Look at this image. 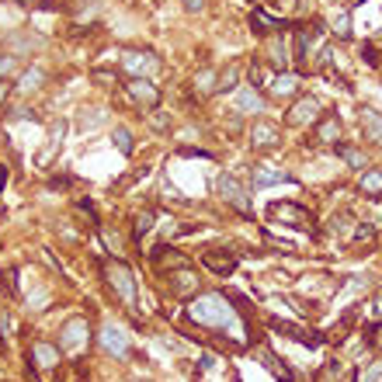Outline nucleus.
<instances>
[{"instance_id":"nucleus-17","label":"nucleus","mask_w":382,"mask_h":382,"mask_svg":"<svg viewBox=\"0 0 382 382\" xmlns=\"http://www.w3.org/2000/svg\"><path fill=\"white\" fill-rule=\"evenodd\" d=\"M205 268L212 274H233L237 272V257L229 254V250H205Z\"/></svg>"},{"instance_id":"nucleus-13","label":"nucleus","mask_w":382,"mask_h":382,"mask_svg":"<svg viewBox=\"0 0 382 382\" xmlns=\"http://www.w3.org/2000/svg\"><path fill=\"white\" fill-rule=\"evenodd\" d=\"M150 261L157 264V272L160 274H167V272H177V268H191V261L181 254V250H174V247H167V244H160L153 254H150Z\"/></svg>"},{"instance_id":"nucleus-36","label":"nucleus","mask_w":382,"mask_h":382,"mask_svg":"<svg viewBox=\"0 0 382 382\" xmlns=\"http://www.w3.org/2000/svg\"><path fill=\"white\" fill-rule=\"evenodd\" d=\"M365 341H368V344H372V348H376V351L382 355V320H379V324H372V327L365 330Z\"/></svg>"},{"instance_id":"nucleus-38","label":"nucleus","mask_w":382,"mask_h":382,"mask_svg":"<svg viewBox=\"0 0 382 382\" xmlns=\"http://www.w3.org/2000/svg\"><path fill=\"white\" fill-rule=\"evenodd\" d=\"M181 7L191 11V14H202V11H205V0H181Z\"/></svg>"},{"instance_id":"nucleus-2","label":"nucleus","mask_w":382,"mask_h":382,"mask_svg":"<svg viewBox=\"0 0 382 382\" xmlns=\"http://www.w3.org/2000/svg\"><path fill=\"white\" fill-rule=\"evenodd\" d=\"M101 274H105V282H108V289L115 292V299L122 302L133 316L139 313V285H136V272L125 264V261H118V257H108V261H101Z\"/></svg>"},{"instance_id":"nucleus-43","label":"nucleus","mask_w":382,"mask_h":382,"mask_svg":"<svg viewBox=\"0 0 382 382\" xmlns=\"http://www.w3.org/2000/svg\"><path fill=\"white\" fill-rule=\"evenodd\" d=\"M153 125H157V129H167V125H170V118H167V115H153Z\"/></svg>"},{"instance_id":"nucleus-6","label":"nucleus","mask_w":382,"mask_h":382,"mask_svg":"<svg viewBox=\"0 0 382 382\" xmlns=\"http://www.w3.org/2000/svg\"><path fill=\"white\" fill-rule=\"evenodd\" d=\"M98 344L111 358H118V361H125V358L133 355V337H129V330H122L118 324H105V327L98 330Z\"/></svg>"},{"instance_id":"nucleus-45","label":"nucleus","mask_w":382,"mask_h":382,"mask_svg":"<svg viewBox=\"0 0 382 382\" xmlns=\"http://www.w3.org/2000/svg\"><path fill=\"white\" fill-rule=\"evenodd\" d=\"M7 94H11V83L0 81V105H4V98H7Z\"/></svg>"},{"instance_id":"nucleus-22","label":"nucleus","mask_w":382,"mask_h":382,"mask_svg":"<svg viewBox=\"0 0 382 382\" xmlns=\"http://www.w3.org/2000/svg\"><path fill=\"white\" fill-rule=\"evenodd\" d=\"M240 73H244V63H229V66H222V73L216 77V94H229V91L240 83Z\"/></svg>"},{"instance_id":"nucleus-23","label":"nucleus","mask_w":382,"mask_h":382,"mask_svg":"<svg viewBox=\"0 0 382 382\" xmlns=\"http://www.w3.org/2000/svg\"><path fill=\"white\" fill-rule=\"evenodd\" d=\"M250 28L257 31V35H268V31H285V21H278V18H268L261 7H254L250 11Z\"/></svg>"},{"instance_id":"nucleus-18","label":"nucleus","mask_w":382,"mask_h":382,"mask_svg":"<svg viewBox=\"0 0 382 382\" xmlns=\"http://www.w3.org/2000/svg\"><path fill=\"white\" fill-rule=\"evenodd\" d=\"M274 98H289V94H296L299 91V73L296 70H278L272 81H268Z\"/></svg>"},{"instance_id":"nucleus-4","label":"nucleus","mask_w":382,"mask_h":382,"mask_svg":"<svg viewBox=\"0 0 382 382\" xmlns=\"http://www.w3.org/2000/svg\"><path fill=\"white\" fill-rule=\"evenodd\" d=\"M122 70H125L133 81H146V77L160 73L164 63H160V56L150 53V49H125V53H122Z\"/></svg>"},{"instance_id":"nucleus-28","label":"nucleus","mask_w":382,"mask_h":382,"mask_svg":"<svg viewBox=\"0 0 382 382\" xmlns=\"http://www.w3.org/2000/svg\"><path fill=\"white\" fill-rule=\"evenodd\" d=\"M337 157L348 160V167H355V170H368V157H365L361 150H355V146H348V143L337 146Z\"/></svg>"},{"instance_id":"nucleus-10","label":"nucleus","mask_w":382,"mask_h":382,"mask_svg":"<svg viewBox=\"0 0 382 382\" xmlns=\"http://www.w3.org/2000/svg\"><path fill=\"white\" fill-rule=\"evenodd\" d=\"M268 216L274 222H289V226H306V229H313V216L296 205V202H272V209H268Z\"/></svg>"},{"instance_id":"nucleus-46","label":"nucleus","mask_w":382,"mask_h":382,"mask_svg":"<svg viewBox=\"0 0 382 382\" xmlns=\"http://www.w3.org/2000/svg\"><path fill=\"white\" fill-rule=\"evenodd\" d=\"M4 185H7V167L0 164V191H4Z\"/></svg>"},{"instance_id":"nucleus-31","label":"nucleus","mask_w":382,"mask_h":382,"mask_svg":"<svg viewBox=\"0 0 382 382\" xmlns=\"http://www.w3.org/2000/svg\"><path fill=\"white\" fill-rule=\"evenodd\" d=\"M237 108L240 111H261L264 108V98H261L254 87H244V91L237 94Z\"/></svg>"},{"instance_id":"nucleus-9","label":"nucleus","mask_w":382,"mask_h":382,"mask_svg":"<svg viewBox=\"0 0 382 382\" xmlns=\"http://www.w3.org/2000/svg\"><path fill=\"white\" fill-rule=\"evenodd\" d=\"M125 91H129V98H133V105H136L139 111L160 108V87L153 81H129Z\"/></svg>"},{"instance_id":"nucleus-48","label":"nucleus","mask_w":382,"mask_h":382,"mask_svg":"<svg viewBox=\"0 0 382 382\" xmlns=\"http://www.w3.org/2000/svg\"><path fill=\"white\" fill-rule=\"evenodd\" d=\"M372 306H376V313H382V296H376V302H372Z\"/></svg>"},{"instance_id":"nucleus-47","label":"nucleus","mask_w":382,"mask_h":382,"mask_svg":"<svg viewBox=\"0 0 382 382\" xmlns=\"http://www.w3.org/2000/svg\"><path fill=\"white\" fill-rule=\"evenodd\" d=\"M0 292H7V278H4V272H0Z\"/></svg>"},{"instance_id":"nucleus-26","label":"nucleus","mask_w":382,"mask_h":382,"mask_svg":"<svg viewBox=\"0 0 382 382\" xmlns=\"http://www.w3.org/2000/svg\"><path fill=\"white\" fill-rule=\"evenodd\" d=\"M358 191L368 195V198H379L382 195V170H372V167H368V170L361 174V181H358Z\"/></svg>"},{"instance_id":"nucleus-33","label":"nucleus","mask_w":382,"mask_h":382,"mask_svg":"<svg viewBox=\"0 0 382 382\" xmlns=\"http://www.w3.org/2000/svg\"><path fill=\"white\" fill-rule=\"evenodd\" d=\"M355 382H382V358H376V361L365 365V368H358Z\"/></svg>"},{"instance_id":"nucleus-44","label":"nucleus","mask_w":382,"mask_h":382,"mask_svg":"<svg viewBox=\"0 0 382 382\" xmlns=\"http://www.w3.org/2000/svg\"><path fill=\"white\" fill-rule=\"evenodd\" d=\"M160 188H164L167 195H170V198H177V202H181V195H177V188H174V185H170V181H164V185H160Z\"/></svg>"},{"instance_id":"nucleus-30","label":"nucleus","mask_w":382,"mask_h":382,"mask_svg":"<svg viewBox=\"0 0 382 382\" xmlns=\"http://www.w3.org/2000/svg\"><path fill=\"white\" fill-rule=\"evenodd\" d=\"M46 77H49V73H46V66H38V63H35V66H28L25 70V77H21V83H18V87H21V91H38V87H42V83H46Z\"/></svg>"},{"instance_id":"nucleus-14","label":"nucleus","mask_w":382,"mask_h":382,"mask_svg":"<svg viewBox=\"0 0 382 382\" xmlns=\"http://www.w3.org/2000/svg\"><path fill=\"white\" fill-rule=\"evenodd\" d=\"M268 330H274V334H285V337H292V341H302V344H309V348H316V344L324 341V337H316V334H306L299 324H289V320H278V316H272V320H268Z\"/></svg>"},{"instance_id":"nucleus-37","label":"nucleus","mask_w":382,"mask_h":382,"mask_svg":"<svg viewBox=\"0 0 382 382\" xmlns=\"http://www.w3.org/2000/svg\"><path fill=\"white\" fill-rule=\"evenodd\" d=\"M372 240H376V233H372L368 226H358L355 233H351V244H355V247H358V244H365V247H368Z\"/></svg>"},{"instance_id":"nucleus-32","label":"nucleus","mask_w":382,"mask_h":382,"mask_svg":"<svg viewBox=\"0 0 382 382\" xmlns=\"http://www.w3.org/2000/svg\"><path fill=\"white\" fill-rule=\"evenodd\" d=\"M330 31H334L337 38H344V42H348V38L355 35V31H351V14H348V11H337V14L330 18Z\"/></svg>"},{"instance_id":"nucleus-20","label":"nucleus","mask_w":382,"mask_h":382,"mask_svg":"<svg viewBox=\"0 0 382 382\" xmlns=\"http://www.w3.org/2000/svg\"><path fill=\"white\" fill-rule=\"evenodd\" d=\"M316 139L324 143V146H341V139H344V125H341V118H324L320 125H316Z\"/></svg>"},{"instance_id":"nucleus-11","label":"nucleus","mask_w":382,"mask_h":382,"mask_svg":"<svg viewBox=\"0 0 382 382\" xmlns=\"http://www.w3.org/2000/svg\"><path fill=\"white\" fill-rule=\"evenodd\" d=\"M167 282V289L174 292V296H181V299H191L195 292H198V274L195 268H177V272H167L160 274Z\"/></svg>"},{"instance_id":"nucleus-25","label":"nucleus","mask_w":382,"mask_h":382,"mask_svg":"<svg viewBox=\"0 0 382 382\" xmlns=\"http://www.w3.org/2000/svg\"><path fill=\"white\" fill-rule=\"evenodd\" d=\"M157 222H160V216H157L153 209H143V212H136V216H133V240H143V237H146Z\"/></svg>"},{"instance_id":"nucleus-7","label":"nucleus","mask_w":382,"mask_h":382,"mask_svg":"<svg viewBox=\"0 0 382 382\" xmlns=\"http://www.w3.org/2000/svg\"><path fill=\"white\" fill-rule=\"evenodd\" d=\"M59 361H63V351L53 341H35L28 351V368H35V372H56Z\"/></svg>"},{"instance_id":"nucleus-42","label":"nucleus","mask_w":382,"mask_h":382,"mask_svg":"<svg viewBox=\"0 0 382 382\" xmlns=\"http://www.w3.org/2000/svg\"><path fill=\"white\" fill-rule=\"evenodd\" d=\"M73 185V177H56V181H49V188H70Z\"/></svg>"},{"instance_id":"nucleus-16","label":"nucleus","mask_w":382,"mask_h":382,"mask_svg":"<svg viewBox=\"0 0 382 382\" xmlns=\"http://www.w3.org/2000/svg\"><path fill=\"white\" fill-rule=\"evenodd\" d=\"M268 63L278 70H289V35L285 31H274V38L268 42Z\"/></svg>"},{"instance_id":"nucleus-21","label":"nucleus","mask_w":382,"mask_h":382,"mask_svg":"<svg viewBox=\"0 0 382 382\" xmlns=\"http://www.w3.org/2000/svg\"><path fill=\"white\" fill-rule=\"evenodd\" d=\"M268 185H292V174L274 170V167H257L254 170V188H268Z\"/></svg>"},{"instance_id":"nucleus-49","label":"nucleus","mask_w":382,"mask_h":382,"mask_svg":"<svg viewBox=\"0 0 382 382\" xmlns=\"http://www.w3.org/2000/svg\"><path fill=\"white\" fill-rule=\"evenodd\" d=\"M18 4H35V0H18Z\"/></svg>"},{"instance_id":"nucleus-27","label":"nucleus","mask_w":382,"mask_h":382,"mask_svg":"<svg viewBox=\"0 0 382 382\" xmlns=\"http://www.w3.org/2000/svg\"><path fill=\"white\" fill-rule=\"evenodd\" d=\"M216 70H198L195 77H191V91L195 94H216Z\"/></svg>"},{"instance_id":"nucleus-50","label":"nucleus","mask_w":382,"mask_h":382,"mask_svg":"<svg viewBox=\"0 0 382 382\" xmlns=\"http://www.w3.org/2000/svg\"><path fill=\"white\" fill-rule=\"evenodd\" d=\"M129 382H150V379H129Z\"/></svg>"},{"instance_id":"nucleus-40","label":"nucleus","mask_w":382,"mask_h":382,"mask_svg":"<svg viewBox=\"0 0 382 382\" xmlns=\"http://www.w3.org/2000/svg\"><path fill=\"white\" fill-rule=\"evenodd\" d=\"M0 334H14V324H11V316L0 309Z\"/></svg>"},{"instance_id":"nucleus-5","label":"nucleus","mask_w":382,"mask_h":382,"mask_svg":"<svg viewBox=\"0 0 382 382\" xmlns=\"http://www.w3.org/2000/svg\"><path fill=\"white\" fill-rule=\"evenodd\" d=\"M216 191H219V198L226 202V205H233L240 216L247 219H254V205H250V195H247V188L233 177V174H219L216 177Z\"/></svg>"},{"instance_id":"nucleus-24","label":"nucleus","mask_w":382,"mask_h":382,"mask_svg":"<svg viewBox=\"0 0 382 382\" xmlns=\"http://www.w3.org/2000/svg\"><path fill=\"white\" fill-rule=\"evenodd\" d=\"M257 361L272 372V376H278V382H292V372L282 365V358L278 355H272V351H264V348H257Z\"/></svg>"},{"instance_id":"nucleus-41","label":"nucleus","mask_w":382,"mask_h":382,"mask_svg":"<svg viewBox=\"0 0 382 382\" xmlns=\"http://www.w3.org/2000/svg\"><path fill=\"white\" fill-rule=\"evenodd\" d=\"M94 81H98V83H111V81H115V73H111V70H108V73H105V70H94Z\"/></svg>"},{"instance_id":"nucleus-3","label":"nucleus","mask_w":382,"mask_h":382,"mask_svg":"<svg viewBox=\"0 0 382 382\" xmlns=\"http://www.w3.org/2000/svg\"><path fill=\"white\" fill-rule=\"evenodd\" d=\"M87 341H91V324L83 320V316H70L63 327H59V351H66V355H83L87 351Z\"/></svg>"},{"instance_id":"nucleus-39","label":"nucleus","mask_w":382,"mask_h":382,"mask_svg":"<svg viewBox=\"0 0 382 382\" xmlns=\"http://www.w3.org/2000/svg\"><path fill=\"white\" fill-rule=\"evenodd\" d=\"M46 306V292L38 289V292H31V299H28V309H42Z\"/></svg>"},{"instance_id":"nucleus-12","label":"nucleus","mask_w":382,"mask_h":382,"mask_svg":"<svg viewBox=\"0 0 382 382\" xmlns=\"http://www.w3.org/2000/svg\"><path fill=\"white\" fill-rule=\"evenodd\" d=\"M316 118H320V101H316L313 94H302L299 101L285 111V122H289V125H296V129H299V125H309V122H316Z\"/></svg>"},{"instance_id":"nucleus-15","label":"nucleus","mask_w":382,"mask_h":382,"mask_svg":"<svg viewBox=\"0 0 382 382\" xmlns=\"http://www.w3.org/2000/svg\"><path fill=\"white\" fill-rule=\"evenodd\" d=\"M250 146L254 150H274L278 146V125L274 122H254V129H250Z\"/></svg>"},{"instance_id":"nucleus-8","label":"nucleus","mask_w":382,"mask_h":382,"mask_svg":"<svg viewBox=\"0 0 382 382\" xmlns=\"http://www.w3.org/2000/svg\"><path fill=\"white\" fill-rule=\"evenodd\" d=\"M320 35H324V25H320V21H309V25H302L299 31H296V46H292V49H296V66H306V63H309V56H313V46H316V42H320Z\"/></svg>"},{"instance_id":"nucleus-19","label":"nucleus","mask_w":382,"mask_h":382,"mask_svg":"<svg viewBox=\"0 0 382 382\" xmlns=\"http://www.w3.org/2000/svg\"><path fill=\"white\" fill-rule=\"evenodd\" d=\"M358 122H361V133L372 139V143H379L382 146V115L376 108H358Z\"/></svg>"},{"instance_id":"nucleus-1","label":"nucleus","mask_w":382,"mask_h":382,"mask_svg":"<svg viewBox=\"0 0 382 382\" xmlns=\"http://www.w3.org/2000/svg\"><path fill=\"white\" fill-rule=\"evenodd\" d=\"M188 316L191 324H202V327H212V330H222L229 337H244V324L233 309L229 296H219V292H202L188 302Z\"/></svg>"},{"instance_id":"nucleus-34","label":"nucleus","mask_w":382,"mask_h":382,"mask_svg":"<svg viewBox=\"0 0 382 382\" xmlns=\"http://www.w3.org/2000/svg\"><path fill=\"white\" fill-rule=\"evenodd\" d=\"M111 143H115L118 153H125V157L133 153V133H129V129H115V133H111Z\"/></svg>"},{"instance_id":"nucleus-29","label":"nucleus","mask_w":382,"mask_h":382,"mask_svg":"<svg viewBox=\"0 0 382 382\" xmlns=\"http://www.w3.org/2000/svg\"><path fill=\"white\" fill-rule=\"evenodd\" d=\"M38 46H42V38H38V35H21V31H18V35H11V38H7V53L11 56H18L21 53V49H38Z\"/></svg>"},{"instance_id":"nucleus-35","label":"nucleus","mask_w":382,"mask_h":382,"mask_svg":"<svg viewBox=\"0 0 382 382\" xmlns=\"http://www.w3.org/2000/svg\"><path fill=\"white\" fill-rule=\"evenodd\" d=\"M14 70H18V56L0 53V81H7V77H11Z\"/></svg>"}]
</instances>
